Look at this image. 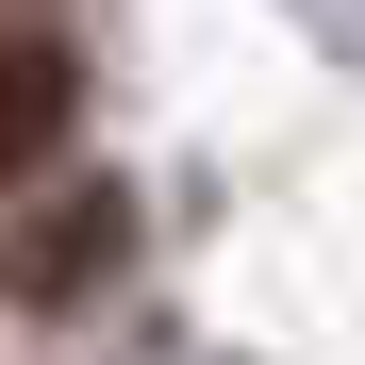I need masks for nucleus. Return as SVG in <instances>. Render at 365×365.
Here are the masks:
<instances>
[{
	"mask_svg": "<svg viewBox=\"0 0 365 365\" xmlns=\"http://www.w3.org/2000/svg\"><path fill=\"white\" fill-rule=\"evenodd\" d=\"M67 116H83L67 50H50V34H0V182H34L50 150H67Z\"/></svg>",
	"mask_w": 365,
	"mask_h": 365,
	"instance_id": "nucleus-2",
	"label": "nucleus"
},
{
	"mask_svg": "<svg viewBox=\"0 0 365 365\" xmlns=\"http://www.w3.org/2000/svg\"><path fill=\"white\" fill-rule=\"evenodd\" d=\"M116 266H133V182H50L17 232H0V299H17V316H83Z\"/></svg>",
	"mask_w": 365,
	"mask_h": 365,
	"instance_id": "nucleus-1",
	"label": "nucleus"
}]
</instances>
